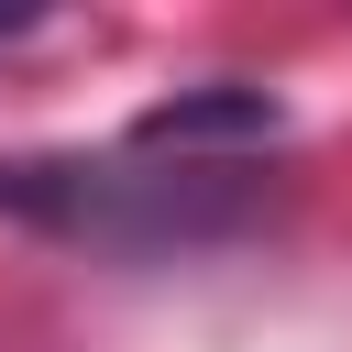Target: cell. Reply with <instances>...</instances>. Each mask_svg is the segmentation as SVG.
I'll return each mask as SVG.
<instances>
[{
  "instance_id": "obj_1",
  "label": "cell",
  "mask_w": 352,
  "mask_h": 352,
  "mask_svg": "<svg viewBox=\"0 0 352 352\" xmlns=\"http://www.w3.org/2000/svg\"><path fill=\"white\" fill-rule=\"evenodd\" d=\"M286 132V110L264 99V88H187V99H154L143 121H132V143L143 154H198V143H275Z\"/></svg>"
}]
</instances>
